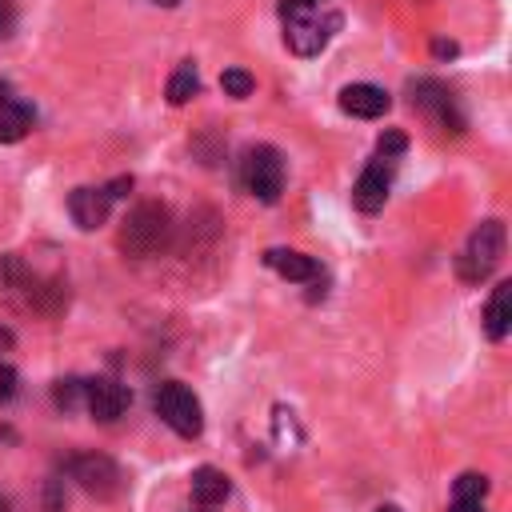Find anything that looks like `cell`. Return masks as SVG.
<instances>
[{"instance_id": "26", "label": "cell", "mask_w": 512, "mask_h": 512, "mask_svg": "<svg viewBox=\"0 0 512 512\" xmlns=\"http://www.w3.org/2000/svg\"><path fill=\"white\" fill-rule=\"evenodd\" d=\"M8 96H12V88H8V84H4V80H0V104H4V100H8Z\"/></svg>"}, {"instance_id": "7", "label": "cell", "mask_w": 512, "mask_h": 512, "mask_svg": "<svg viewBox=\"0 0 512 512\" xmlns=\"http://www.w3.org/2000/svg\"><path fill=\"white\" fill-rule=\"evenodd\" d=\"M412 108H420L440 132H464V116L456 112V100L440 80H416L412 84Z\"/></svg>"}, {"instance_id": "30", "label": "cell", "mask_w": 512, "mask_h": 512, "mask_svg": "<svg viewBox=\"0 0 512 512\" xmlns=\"http://www.w3.org/2000/svg\"><path fill=\"white\" fill-rule=\"evenodd\" d=\"M196 512H208V508H196Z\"/></svg>"}, {"instance_id": "21", "label": "cell", "mask_w": 512, "mask_h": 512, "mask_svg": "<svg viewBox=\"0 0 512 512\" xmlns=\"http://www.w3.org/2000/svg\"><path fill=\"white\" fill-rule=\"evenodd\" d=\"M332 0H280V16H292V12H308V8H328Z\"/></svg>"}, {"instance_id": "3", "label": "cell", "mask_w": 512, "mask_h": 512, "mask_svg": "<svg viewBox=\"0 0 512 512\" xmlns=\"http://www.w3.org/2000/svg\"><path fill=\"white\" fill-rule=\"evenodd\" d=\"M284 20V44L296 52V56H316L328 48V40L336 36L340 28V16L332 8H308V12H292V16H280Z\"/></svg>"}, {"instance_id": "18", "label": "cell", "mask_w": 512, "mask_h": 512, "mask_svg": "<svg viewBox=\"0 0 512 512\" xmlns=\"http://www.w3.org/2000/svg\"><path fill=\"white\" fill-rule=\"evenodd\" d=\"M484 492H488V476L480 472H464L456 480V500H484Z\"/></svg>"}, {"instance_id": "2", "label": "cell", "mask_w": 512, "mask_h": 512, "mask_svg": "<svg viewBox=\"0 0 512 512\" xmlns=\"http://www.w3.org/2000/svg\"><path fill=\"white\" fill-rule=\"evenodd\" d=\"M504 256V224L500 220H484L480 228H472L464 252L456 256V272L464 284H480L492 276V268Z\"/></svg>"}, {"instance_id": "24", "label": "cell", "mask_w": 512, "mask_h": 512, "mask_svg": "<svg viewBox=\"0 0 512 512\" xmlns=\"http://www.w3.org/2000/svg\"><path fill=\"white\" fill-rule=\"evenodd\" d=\"M448 512H484V500H452Z\"/></svg>"}, {"instance_id": "23", "label": "cell", "mask_w": 512, "mask_h": 512, "mask_svg": "<svg viewBox=\"0 0 512 512\" xmlns=\"http://www.w3.org/2000/svg\"><path fill=\"white\" fill-rule=\"evenodd\" d=\"M12 24H16V8H12V0H0V40L12 32Z\"/></svg>"}, {"instance_id": "15", "label": "cell", "mask_w": 512, "mask_h": 512, "mask_svg": "<svg viewBox=\"0 0 512 512\" xmlns=\"http://www.w3.org/2000/svg\"><path fill=\"white\" fill-rule=\"evenodd\" d=\"M28 128H32V108H28L24 100L8 96V100L0 104V144H16Z\"/></svg>"}, {"instance_id": "22", "label": "cell", "mask_w": 512, "mask_h": 512, "mask_svg": "<svg viewBox=\"0 0 512 512\" xmlns=\"http://www.w3.org/2000/svg\"><path fill=\"white\" fill-rule=\"evenodd\" d=\"M16 396V372L8 364H0V404H8Z\"/></svg>"}, {"instance_id": "10", "label": "cell", "mask_w": 512, "mask_h": 512, "mask_svg": "<svg viewBox=\"0 0 512 512\" xmlns=\"http://www.w3.org/2000/svg\"><path fill=\"white\" fill-rule=\"evenodd\" d=\"M108 208H112L108 188H76V192L68 196V212H72V220H76L84 232L100 228V224L108 220Z\"/></svg>"}, {"instance_id": "1", "label": "cell", "mask_w": 512, "mask_h": 512, "mask_svg": "<svg viewBox=\"0 0 512 512\" xmlns=\"http://www.w3.org/2000/svg\"><path fill=\"white\" fill-rule=\"evenodd\" d=\"M120 252L124 256H156L160 248H168L172 240V212L160 204V200H140L124 224H120Z\"/></svg>"}, {"instance_id": "25", "label": "cell", "mask_w": 512, "mask_h": 512, "mask_svg": "<svg viewBox=\"0 0 512 512\" xmlns=\"http://www.w3.org/2000/svg\"><path fill=\"white\" fill-rule=\"evenodd\" d=\"M436 56H456V44H444V40H440V44H436Z\"/></svg>"}, {"instance_id": "5", "label": "cell", "mask_w": 512, "mask_h": 512, "mask_svg": "<svg viewBox=\"0 0 512 512\" xmlns=\"http://www.w3.org/2000/svg\"><path fill=\"white\" fill-rule=\"evenodd\" d=\"M156 412L160 420L176 432V436H200L204 428V412H200V400L192 396V388H184L180 380H168L156 388Z\"/></svg>"}, {"instance_id": "12", "label": "cell", "mask_w": 512, "mask_h": 512, "mask_svg": "<svg viewBox=\"0 0 512 512\" xmlns=\"http://www.w3.org/2000/svg\"><path fill=\"white\" fill-rule=\"evenodd\" d=\"M508 328H512V284L500 280L484 308V332H488V340H504Z\"/></svg>"}, {"instance_id": "13", "label": "cell", "mask_w": 512, "mask_h": 512, "mask_svg": "<svg viewBox=\"0 0 512 512\" xmlns=\"http://www.w3.org/2000/svg\"><path fill=\"white\" fill-rule=\"evenodd\" d=\"M264 264L268 268H276L284 280H316V260L312 256H304V252H296V248H268L264 252Z\"/></svg>"}, {"instance_id": "4", "label": "cell", "mask_w": 512, "mask_h": 512, "mask_svg": "<svg viewBox=\"0 0 512 512\" xmlns=\"http://www.w3.org/2000/svg\"><path fill=\"white\" fill-rule=\"evenodd\" d=\"M240 184H244L248 196L264 200V204L280 200V192H284V160H280V152L272 144H252L244 152V160H240Z\"/></svg>"}, {"instance_id": "19", "label": "cell", "mask_w": 512, "mask_h": 512, "mask_svg": "<svg viewBox=\"0 0 512 512\" xmlns=\"http://www.w3.org/2000/svg\"><path fill=\"white\" fill-rule=\"evenodd\" d=\"M52 396H56V404H60V408H72V404H80V400H84V384H80V380H60Z\"/></svg>"}, {"instance_id": "8", "label": "cell", "mask_w": 512, "mask_h": 512, "mask_svg": "<svg viewBox=\"0 0 512 512\" xmlns=\"http://www.w3.org/2000/svg\"><path fill=\"white\" fill-rule=\"evenodd\" d=\"M388 184H392V160L376 156V160L360 172V180H356V188H352V204H356L360 212H380L384 200H388Z\"/></svg>"}, {"instance_id": "20", "label": "cell", "mask_w": 512, "mask_h": 512, "mask_svg": "<svg viewBox=\"0 0 512 512\" xmlns=\"http://www.w3.org/2000/svg\"><path fill=\"white\" fill-rule=\"evenodd\" d=\"M404 148H408V140H404L400 132H384V136H380V144H376V156L392 160V156H400Z\"/></svg>"}, {"instance_id": "16", "label": "cell", "mask_w": 512, "mask_h": 512, "mask_svg": "<svg viewBox=\"0 0 512 512\" xmlns=\"http://www.w3.org/2000/svg\"><path fill=\"white\" fill-rule=\"evenodd\" d=\"M196 92H200L196 64H192V60H184V64H180V68L168 76V100H172V104H188Z\"/></svg>"}, {"instance_id": "14", "label": "cell", "mask_w": 512, "mask_h": 512, "mask_svg": "<svg viewBox=\"0 0 512 512\" xmlns=\"http://www.w3.org/2000/svg\"><path fill=\"white\" fill-rule=\"evenodd\" d=\"M228 492H232V484H228V476H224L220 468L204 464V468H196V472H192V500H196L200 508L224 504V500H228Z\"/></svg>"}, {"instance_id": "9", "label": "cell", "mask_w": 512, "mask_h": 512, "mask_svg": "<svg viewBox=\"0 0 512 512\" xmlns=\"http://www.w3.org/2000/svg\"><path fill=\"white\" fill-rule=\"evenodd\" d=\"M84 404H88V412L96 416V420H116V416H124V408H128V388L124 384H116V380H88L84 384Z\"/></svg>"}, {"instance_id": "27", "label": "cell", "mask_w": 512, "mask_h": 512, "mask_svg": "<svg viewBox=\"0 0 512 512\" xmlns=\"http://www.w3.org/2000/svg\"><path fill=\"white\" fill-rule=\"evenodd\" d=\"M376 512H404V508H396V504H380Z\"/></svg>"}, {"instance_id": "29", "label": "cell", "mask_w": 512, "mask_h": 512, "mask_svg": "<svg viewBox=\"0 0 512 512\" xmlns=\"http://www.w3.org/2000/svg\"><path fill=\"white\" fill-rule=\"evenodd\" d=\"M0 512H8V500H4V496H0Z\"/></svg>"}, {"instance_id": "6", "label": "cell", "mask_w": 512, "mask_h": 512, "mask_svg": "<svg viewBox=\"0 0 512 512\" xmlns=\"http://www.w3.org/2000/svg\"><path fill=\"white\" fill-rule=\"evenodd\" d=\"M68 476H72L88 496H96V500H112V496L120 492V484H124L116 460H108V456H100V452H80V456H72V460H68Z\"/></svg>"}, {"instance_id": "17", "label": "cell", "mask_w": 512, "mask_h": 512, "mask_svg": "<svg viewBox=\"0 0 512 512\" xmlns=\"http://www.w3.org/2000/svg\"><path fill=\"white\" fill-rule=\"evenodd\" d=\"M220 88L228 92V96H236V100H244V96H252V88H256V80L244 72V68H224V76H220Z\"/></svg>"}, {"instance_id": "28", "label": "cell", "mask_w": 512, "mask_h": 512, "mask_svg": "<svg viewBox=\"0 0 512 512\" xmlns=\"http://www.w3.org/2000/svg\"><path fill=\"white\" fill-rule=\"evenodd\" d=\"M156 4H160V8H176L180 0H156Z\"/></svg>"}, {"instance_id": "11", "label": "cell", "mask_w": 512, "mask_h": 512, "mask_svg": "<svg viewBox=\"0 0 512 512\" xmlns=\"http://www.w3.org/2000/svg\"><path fill=\"white\" fill-rule=\"evenodd\" d=\"M388 104H392L388 92L376 88V84H348V88L340 92V108H344L348 116H360V120H376V116H384Z\"/></svg>"}]
</instances>
